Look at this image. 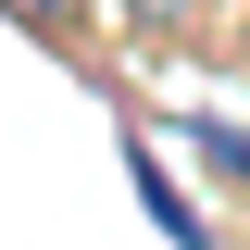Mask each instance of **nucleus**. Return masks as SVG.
Instances as JSON below:
<instances>
[{"mask_svg":"<svg viewBox=\"0 0 250 250\" xmlns=\"http://www.w3.org/2000/svg\"><path fill=\"white\" fill-rule=\"evenodd\" d=\"M138 13H175V0H138Z\"/></svg>","mask_w":250,"mask_h":250,"instance_id":"obj_3","label":"nucleus"},{"mask_svg":"<svg viewBox=\"0 0 250 250\" xmlns=\"http://www.w3.org/2000/svg\"><path fill=\"white\" fill-rule=\"evenodd\" d=\"M200 150H213V175H225V188H250V138H238V125H200Z\"/></svg>","mask_w":250,"mask_h":250,"instance_id":"obj_1","label":"nucleus"},{"mask_svg":"<svg viewBox=\"0 0 250 250\" xmlns=\"http://www.w3.org/2000/svg\"><path fill=\"white\" fill-rule=\"evenodd\" d=\"M0 13H13V25H38V38H62L75 13H88V0H0Z\"/></svg>","mask_w":250,"mask_h":250,"instance_id":"obj_2","label":"nucleus"}]
</instances>
